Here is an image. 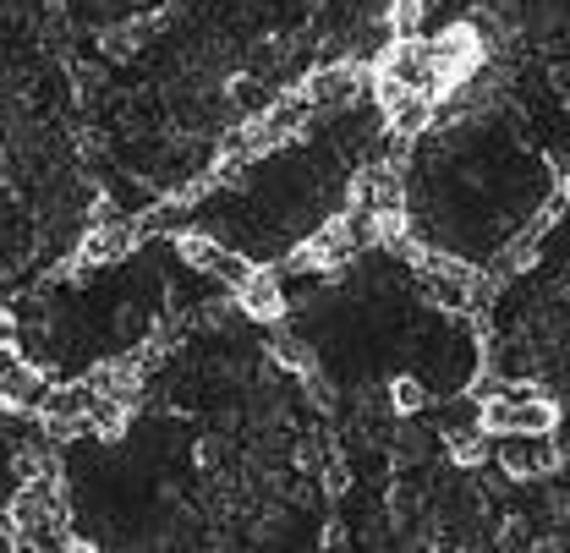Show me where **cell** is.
I'll list each match as a JSON object with an SVG mask.
<instances>
[{"label": "cell", "instance_id": "6da1fadb", "mask_svg": "<svg viewBox=\"0 0 570 553\" xmlns=\"http://www.w3.org/2000/svg\"><path fill=\"white\" fill-rule=\"evenodd\" d=\"M373 105H379V116H384L395 132H406V138H412V132H423L428 121L439 116L423 88H406V82H401V77H390V71H379V77H373Z\"/></svg>", "mask_w": 570, "mask_h": 553}, {"label": "cell", "instance_id": "7a4b0ae2", "mask_svg": "<svg viewBox=\"0 0 570 553\" xmlns=\"http://www.w3.org/2000/svg\"><path fill=\"white\" fill-rule=\"evenodd\" d=\"M176 247H181V258H187L193 269L214 275L219 285H230V290H242V285L253 279V264H247L242 253H225V247H219V241H209V236H193V230H181V236H176Z\"/></svg>", "mask_w": 570, "mask_h": 553}, {"label": "cell", "instance_id": "3957f363", "mask_svg": "<svg viewBox=\"0 0 570 553\" xmlns=\"http://www.w3.org/2000/svg\"><path fill=\"white\" fill-rule=\"evenodd\" d=\"M45 373L22 356L17 346H0V406H17V412H39L45 401Z\"/></svg>", "mask_w": 570, "mask_h": 553}, {"label": "cell", "instance_id": "277c9868", "mask_svg": "<svg viewBox=\"0 0 570 553\" xmlns=\"http://www.w3.org/2000/svg\"><path fill=\"white\" fill-rule=\"evenodd\" d=\"M138 236H142L138 219H127V214H105V219L82 236L77 264H116V258H127V253L138 247Z\"/></svg>", "mask_w": 570, "mask_h": 553}, {"label": "cell", "instance_id": "5b68a950", "mask_svg": "<svg viewBox=\"0 0 570 553\" xmlns=\"http://www.w3.org/2000/svg\"><path fill=\"white\" fill-rule=\"evenodd\" d=\"M94 406V384H50L45 401H39V422L67 438V433H82V416Z\"/></svg>", "mask_w": 570, "mask_h": 553}, {"label": "cell", "instance_id": "8992f818", "mask_svg": "<svg viewBox=\"0 0 570 553\" xmlns=\"http://www.w3.org/2000/svg\"><path fill=\"white\" fill-rule=\"evenodd\" d=\"M302 93H307V105H313V110H346L356 93H362V67H324V71H313V77L302 82Z\"/></svg>", "mask_w": 570, "mask_h": 553}, {"label": "cell", "instance_id": "52a82bcc", "mask_svg": "<svg viewBox=\"0 0 570 553\" xmlns=\"http://www.w3.org/2000/svg\"><path fill=\"white\" fill-rule=\"evenodd\" d=\"M236 296H242V313L258 318V324H275L285 313V279L275 275V269H253V279H247Z\"/></svg>", "mask_w": 570, "mask_h": 553}, {"label": "cell", "instance_id": "ba28073f", "mask_svg": "<svg viewBox=\"0 0 570 553\" xmlns=\"http://www.w3.org/2000/svg\"><path fill=\"white\" fill-rule=\"evenodd\" d=\"M356 208H367V214H401V176H395V165H367L362 170Z\"/></svg>", "mask_w": 570, "mask_h": 553}, {"label": "cell", "instance_id": "9c48e42d", "mask_svg": "<svg viewBox=\"0 0 570 553\" xmlns=\"http://www.w3.org/2000/svg\"><path fill=\"white\" fill-rule=\"evenodd\" d=\"M428 17V0H395V17H390V28H395V39H417V28H423Z\"/></svg>", "mask_w": 570, "mask_h": 553}, {"label": "cell", "instance_id": "30bf717a", "mask_svg": "<svg viewBox=\"0 0 570 553\" xmlns=\"http://www.w3.org/2000/svg\"><path fill=\"white\" fill-rule=\"evenodd\" d=\"M275 356H281L285 367H307L313 356H307V346L302 340H275Z\"/></svg>", "mask_w": 570, "mask_h": 553}, {"label": "cell", "instance_id": "8fae6325", "mask_svg": "<svg viewBox=\"0 0 570 553\" xmlns=\"http://www.w3.org/2000/svg\"><path fill=\"white\" fill-rule=\"evenodd\" d=\"M395 401H401V406L412 412V406H423V389H417L412 378H401V389H395Z\"/></svg>", "mask_w": 570, "mask_h": 553}, {"label": "cell", "instance_id": "7c38bea8", "mask_svg": "<svg viewBox=\"0 0 570 553\" xmlns=\"http://www.w3.org/2000/svg\"><path fill=\"white\" fill-rule=\"evenodd\" d=\"M11 335H17V324H11V313H0V346H11Z\"/></svg>", "mask_w": 570, "mask_h": 553}]
</instances>
